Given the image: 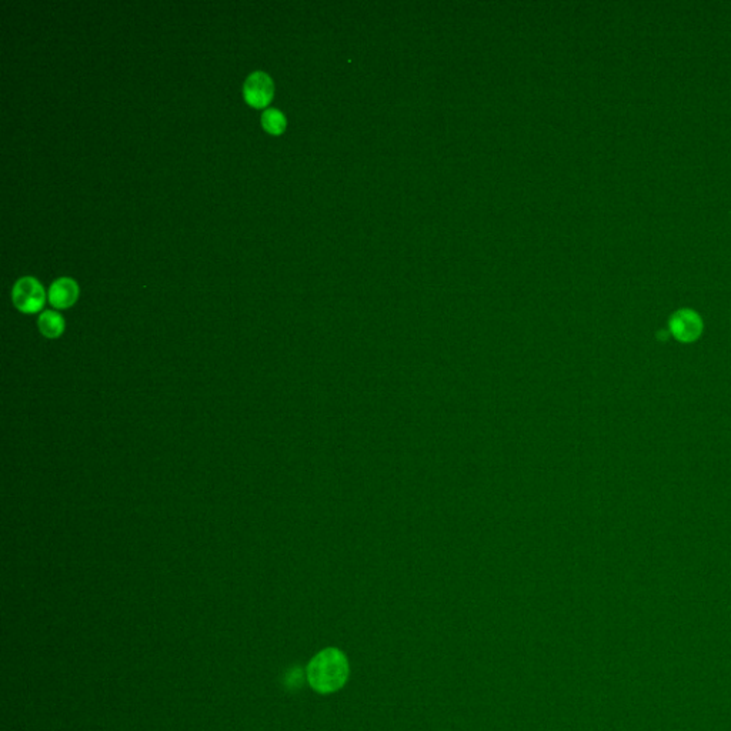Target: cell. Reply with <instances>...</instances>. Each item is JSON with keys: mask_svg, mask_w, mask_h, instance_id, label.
<instances>
[{"mask_svg": "<svg viewBox=\"0 0 731 731\" xmlns=\"http://www.w3.org/2000/svg\"><path fill=\"white\" fill-rule=\"evenodd\" d=\"M263 129L270 134H281L287 126L284 114L274 107L266 109L260 117Z\"/></svg>", "mask_w": 731, "mask_h": 731, "instance_id": "52a82bcc", "label": "cell"}, {"mask_svg": "<svg viewBox=\"0 0 731 731\" xmlns=\"http://www.w3.org/2000/svg\"><path fill=\"white\" fill-rule=\"evenodd\" d=\"M349 663L345 654L336 649L320 651L308 667L310 686L323 694L339 690L347 680Z\"/></svg>", "mask_w": 731, "mask_h": 731, "instance_id": "6da1fadb", "label": "cell"}, {"mask_svg": "<svg viewBox=\"0 0 731 731\" xmlns=\"http://www.w3.org/2000/svg\"><path fill=\"white\" fill-rule=\"evenodd\" d=\"M38 326L40 333L48 339H58L65 332V319L56 310H45L39 319Z\"/></svg>", "mask_w": 731, "mask_h": 731, "instance_id": "8992f818", "label": "cell"}, {"mask_svg": "<svg viewBox=\"0 0 731 731\" xmlns=\"http://www.w3.org/2000/svg\"><path fill=\"white\" fill-rule=\"evenodd\" d=\"M80 295L79 284L72 277H59L49 287V302L56 309H67L73 306Z\"/></svg>", "mask_w": 731, "mask_h": 731, "instance_id": "277c9868", "label": "cell"}, {"mask_svg": "<svg viewBox=\"0 0 731 731\" xmlns=\"http://www.w3.org/2000/svg\"><path fill=\"white\" fill-rule=\"evenodd\" d=\"M12 302L22 313H38L45 306L46 291L38 278L25 276L21 277L12 288Z\"/></svg>", "mask_w": 731, "mask_h": 731, "instance_id": "7a4b0ae2", "label": "cell"}, {"mask_svg": "<svg viewBox=\"0 0 731 731\" xmlns=\"http://www.w3.org/2000/svg\"><path fill=\"white\" fill-rule=\"evenodd\" d=\"M671 333L681 342L695 340L703 329L701 319L693 310H678L670 322Z\"/></svg>", "mask_w": 731, "mask_h": 731, "instance_id": "5b68a950", "label": "cell"}, {"mask_svg": "<svg viewBox=\"0 0 731 731\" xmlns=\"http://www.w3.org/2000/svg\"><path fill=\"white\" fill-rule=\"evenodd\" d=\"M274 94V83L271 77L261 70L250 73L243 85V99L247 104L260 109L266 107Z\"/></svg>", "mask_w": 731, "mask_h": 731, "instance_id": "3957f363", "label": "cell"}]
</instances>
